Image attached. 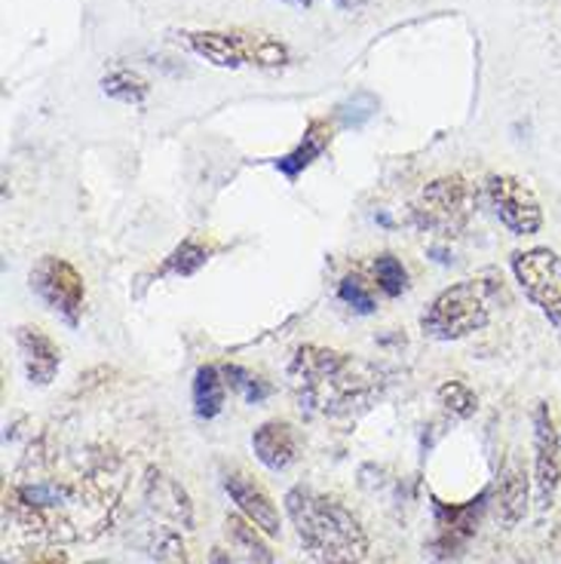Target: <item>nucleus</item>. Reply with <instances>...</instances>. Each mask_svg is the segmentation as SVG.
<instances>
[{
  "label": "nucleus",
  "mask_w": 561,
  "mask_h": 564,
  "mask_svg": "<svg viewBox=\"0 0 561 564\" xmlns=\"http://www.w3.org/2000/svg\"><path fill=\"white\" fill-rule=\"evenodd\" d=\"M289 383L298 402L316 414H353L380 399L390 371L350 352L304 344L289 362Z\"/></svg>",
  "instance_id": "nucleus-1"
},
{
  "label": "nucleus",
  "mask_w": 561,
  "mask_h": 564,
  "mask_svg": "<svg viewBox=\"0 0 561 564\" xmlns=\"http://www.w3.org/2000/svg\"><path fill=\"white\" fill-rule=\"evenodd\" d=\"M285 512L295 524L304 550L323 564H363L368 534L350 509L310 485H295L285 494Z\"/></svg>",
  "instance_id": "nucleus-2"
},
{
  "label": "nucleus",
  "mask_w": 561,
  "mask_h": 564,
  "mask_svg": "<svg viewBox=\"0 0 561 564\" xmlns=\"http://www.w3.org/2000/svg\"><path fill=\"white\" fill-rule=\"evenodd\" d=\"M492 323V289L482 280H463L449 285L430 301L421 316V332L430 340H461Z\"/></svg>",
  "instance_id": "nucleus-3"
},
{
  "label": "nucleus",
  "mask_w": 561,
  "mask_h": 564,
  "mask_svg": "<svg viewBox=\"0 0 561 564\" xmlns=\"http://www.w3.org/2000/svg\"><path fill=\"white\" fill-rule=\"evenodd\" d=\"M476 191L461 175H442L435 182L423 184V191L414 199V221L421 230H430L435 237H461L473 212H476Z\"/></svg>",
  "instance_id": "nucleus-4"
},
{
  "label": "nucleus",
  "mask_w": 561,
  "mask_h": 564,
  "mask_svg": "<svg viewBox=\"0 0 561 564\" xmlns=\"http://www.w3.org/2000/svg\"><path fill=\"white\" fill-rule=\"evenodd\" d=\"M513 273L525 297L561 332V254L547 246L513 252Z\"/></svg>",
  "instance_id": "nucleus-5"
},
{
  "label": "nucleus",
  "mask_w": 561,
  "mask_h": 564,
  "mask_svg": "<svg viewBox=\"0 0 561 564\" xmlns=\"http://www.w3.org/2000/svg\"><path fill=\"white\" fill-rule=\"evenodd\" d=\"M29 285L31 292L41 297L58 319H65L68 325L80 323L86 304V285L80 270L74 268L71 261L58 258V254H43V258H37V264L31 268Z\"/></svg>",
  "instance_id": "nucleus-6"
},
{
  "label": "nucleus",
  "mask_w": 561,
  "mask_h": 564,
  "mask_svg": "<svg viewBox=\"0 0 561 564\" xmlns=\"http://www.w3.org/2000/svg\"><path fill=\"white\" fill-rule=\"evenodd\" d=\"M485 197L492 203L494 215L500 218V225L513 237H533L543 227V209L540 199L533 194L528 182H521L516 175L494 172L485 182Z\"/></svg>",
  "instance_id": "nucleus-7"
},
{
  "label": "nucleus",
  "mask_w": 561,
  "mask_h": 564,
  "mask_svg": "<svg viewBox=\"0 0 561 564\" xmlns=\"http://www.w3.org/2000/svg\"><path fill=\"white\" fill-rule=\"evenodd\" d=\"M561 485V438L547 402L533 405V500L547 512L555 507Z\"/></svg>",
  "instance_id": "nucleus-8"
},
{
  "label": "nucleus",
  "mask_w": 561,
  "mask_h": 564,
  "mask_svg": "<svg viewBox=\"0 0 561 564\" xmlns=\"http://www.w3.org/2000/svg\"><path fill=\"white\" fill-rule=\"evenodd\" d=\"M225 491L230 494V500L237 503V509L249 519L252 524H258L267 536H277L282 531L280 509L273 503V497L258 485V481L246 473V469H237L230 466L225 473Z\"/></svg>",
  "instance_id": "nucleus-9"
},
{
  "label": "nucleus",
  "mask_w": 561,
  "mask_h": 564,
  "mask_svg": "<svg viewBox=\"0 0 561 564\" xmlns=\"http://www.w3.org/2000/svg\"><path fill=\"white\" fill-rule=\"evenodd\" d=\"M15 350L25 368V378L34 387H50L56 381L58 368H62V350L58 344L37 325H19L15 328Z\"/></svg>",
  "instance_id": "nucleus-10"
},
{
  "label": "nucleus",
  "mask_w": 561,
  "mask_h": 564,
  "mask_svg": "<svg viewBox=\"0 0 561 564\" xmlns=\"http://www.w3.org/2000/svg\"><path fill=\"white\" fill-rule=\"evenodd\" d=\"M298 433L292 423L267 421L252 433V452L270 473H285L298 460Z\"/></svg>",
  "instance_id": "nucleus-11"
},
{
  "label": "nucleus",
  "mask_w": 561,
  "mask_h": 564,
  "mask_svg": "<svg viewBox=\"0 0 561 564\" xmlns=\"http://www.w3.org/2000/svg\"><path fill=\"white\" fill-rule=\"evenodd\" d=\"M528 500H531V485L525 476V466L519 460H509L497 479V519L500 524L516 528L528 516Z\"/></svg>",
  "instance_id": "nucleus-12"
},
{
  "label": "nucleus",
  "mask_w": 561,
  "mask_h": 564,
  "mask_svg": "<svg viewBox=\"0 0 561 564\" xmlns=\"http://www.w3.org/2000/svg\"><path fill=\"white\" fill-rule=\"evenodd\" d=\"M332 144V129L323 120H310V127L304 129V139L298 141L295 148L289 151V154H282L277 160V170L289 178V182H295L298 175H304V170L313 166V160H320L323 151Z\"/></svg>",
  "instance_id": "nucleus-13"
},
{
  "label": "nucleus",
  "mask_w": 561,
  "mask_h": 564,
  "mask_svg": "<svg viewBox=\"0 0 561 564\" xmlns=\"http://www.w3.org/2000/svg\"><path fill=\"white\" fill-rule=\"evenodd\" d=\"M184 41L187 46L197 53L199 58H206L209 65L215 68H225L234 70L239 65H246V56H242V50H239L237 34L234 31H191V34H184Z\"/></svg>",
  "instance_id": "nucleus-14"
},
{
  "label": "nucleus",
  "mask_w": 561,
  "mask_h": 564,
  "mask_svg": "<svg viewBox=\"0 0 561 564\" xmlns=\"http://www.w3.org/2000/svg\"><path fill=\"white\" fill-rule=\"evenodd\" d=\"M227 540H230V546L246 558L249 564H273V552L267 546L265 531L252 524L242 512L239 516H227L225 522Z\"/></svg>",
  "instance_id": "nucleus-15"
},
{
  "label": "nucleus",
  "mask_w": 561,
  "mask_h": 564,
  "mask_svg": "<svg viewBox=\"0 0 561 564\" xmlns=\"http://www.w3.org/2000/svg\"><path fill=\"white\" fill-rule=\"evenodd\" d=\"M225 409V375L222 368L199 366L194 375V411L203 421L218 417Z\"/></svg>",
  "instance_id": "nucleus-16"
},
{
  "label": "nucleus",
  "mask_w": 561,
  "mask_h": 564,
  "mask_svg": "<svg viewBox=\"0 0 561 564\" xmlns=\"http://www.w3.org/2000/svg\"><path fill=\"white\" fill-rule=\"evenodd\" d=\"M239 50L246 56V65L258 68H282L289 62V46L270 34H255V31H234Z\"/></svg>",
  "instance_id": "nucleus-17"
},
{
  "label": "nucleus",
  "mask_w": 561,
  "mask_h": 564,
  "mask_svg": "<svg viewBox=\"0 0 561 564\" xmlns=\"http://www.w3.org/2000/svg\"><path fill=\"white\" fill-rule=\"evenodd\" d=\"M101 93H105L108 99L123 101V105L139 108V105H144V99L151 96V84L141 77L139 70L117 68V70H111L105 80H101Z\"/></svg>",
  "instance_id": "nucleus-18"
},
{
  "label": "nucleus",
  "mask_w": 561,
  "mask_h": 564,
  "mask_svg": "<svg viewBox=\"0 0 561 564\" xmlns=\"http://www.w3.org/2000/svg\"><path fill=\"white\" fill-rule=\"evenodd\" d=\"M148 552H151V558H154L157 564H194L187 543H184L182 534L172 531V528H154L151 543H148Z\"/></svg>",
  "instance_id": "nucleus-19"
},
{
  "label": "nucleus",
  "mask_w": 561,
  "mask_h": 564,
  "mask_svg": "<svg viewBox=\"0 0 561 564\" xmlns=\"http://www.w3.org/2000/svg\"><path fill=\"white\" fill-rule=\"evenodd\" d=\"M435 395H439V405L449 411L451 417H457V421H466V417H473L478 411L476 393L463 381H445Z\"/></svg>",
  "instance_id": "nucleus-20"
},
{
  "label": "nucleus",
  "mask_w": 561,
  "mask_h": 564,
  "mask_svg": "<svg viewBox=\"0 0 561 564\" xmlns=\"http://www.w3.org/2000/svg\"><path fill=\"white\" fill-rule=\"evenodd\" d=\"M375 280L387 297H399L408 292V270L396 254L384 252L375 258Z\"/></svg>",
  "instance_id": "nucleus-21"
},
{
  "label": "nucleus",
  "mask_w": 561,
  "mask_h": 564,
  "mask_svg": "<svg viewBox=\"0 0 561 564\" xmlns=\"http://www.w3.org/2000/svg\"><path fill=\"white\" fill-rule=\"evenodd\" d=\"M222 375H225V383L230 390H237L249 405H258V402H265L267 395H270V383L265 378H258L255 371L242 366H225L222 368Z\"/></svg>",
  "instance_id": "nucleus-22"
},
{
  "label": "nucleus",
  "mask_w": 561,
  "mask_h": 564,
  "mask_svg": "<svg viewBox=\"0 0 561 564\" xmlns=\"http://www.w3.org/2000/svg\"><path fill=\"white\" fill-rule=\"evenodd\" d=\"M206 261H209V249L191 237V240H184L182 246L172 249V254L166 258V270L175 276H194L199 268H206Z\"/></svg>",
  "instance_id": "nucleus-23"
},
{
  "label": "nucleus",
  "mask_w": 561,
  "mask_h": 564,
  "mask_svg": "<svg viewBox=\"0 0 561 564\" xmlns=\"http://www.w3.org/2000/svg\"><path fill=\"white\" fill-rule=\"evenodd\" d=\"M337 297H341L353 313H359V316H371V313L378 311V301H375L368 282H365L359 273H347L344 280L337 282Z\"/></svg>",
  "instance_id": "nucleus-24"
},
{
  "label": "nucleus",
  "mask_w": 561,
  "mask_h": 564,
  "mask_svg": "<svg viewBox=\"0 0 561 564\" xmlns=\"http://www.w3.org/2000/svg\"><path fill=\"white\" fill-rule=\"evenodd\" d=\"M375 113H378V99H375L371 93H356L353 99H347L337 108V120H341L344 127L359 129L365 127Z\"/></svg>",
  "instance_id": "nucleus-25"
},
{
  "label": "nucleus",
  "mask_w": 561,
  "mask_h": 564,
  "mask_svg": "<svg viewBox=\"0 0 561 564\" xmlns=\"http://www.w3.org/2000/svg\"><path fill=\"white\" fill-rule=\"evenodd\" d=\"M22 564H68V552L65 550H43L37 555H31Z\"/></svg>",
  "instance_id": "nucleus-26"
},
{
  "label": "nucleus",
  "mask_w": 561,
  "mask_h": 564,
  "mask_svg": "<svg viewBox=\"0 0 561 564\" xmlns=\"http://www.w3.org/2000/svg\"><path fill=\"white\" fill-rule=\"evenodd\" d=\"M209 564H234L230 562V555L225 550H212L209 552Z\"/></svg>",
  "instance_id": "nucleus-27"
},
{
  "label": "nucleus",
  "mask_w": 561,
  "mask_h": 564,
  "mask_svg": "<svg viewBox=\"0 0 561 564\" xmlns=\"http://www.w3.org/2000/svg\"><path fill=\"white\" fill-rule=\"evenodd\" d=\"M289 3H295V7H310V0H289Z\"/></svg>",
  "instance_id": "nucleus-28"
},
{
  "label": "nucleus",
  "mask_w": 561,
  "mask_h": 564,
  "mask_svg": "<svg viewBox=\"0 0 561 564\" xmlns=\"http://www.w3.org/2000/svg\"><path fill=\"white\" fill-rule=\"evenodd\" d=\"M335 3H350V0H335Z\"/></svg>",
  "instance_id": "nucleus-29"
},
{
  "label": "nucleus",
  "mask_w": 561,
  "mask_h": 564,
  "mask_svg": "<svg viewBox=\"0 0 561 564\" xmlns=\"http://www.w3.org/2000/svg\"><path fill=\"white\" fill-rule=\"evenodd\" d=\"M93 564H101V562H93Z\"/></svg>",
  "instance_id": "nucleus-30"
}]
</instances>
